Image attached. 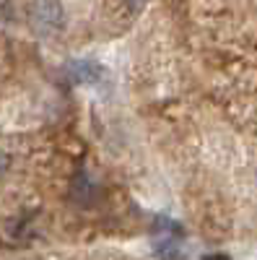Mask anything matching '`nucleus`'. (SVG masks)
Returning <instances> with one entry per match:
<instances>
[{
    "mask_svg": "<svg viewBox=\"0 0 257 260\" xmlns=\"http://www.w3.org/2000/svg\"><path fill=\"white\" fill-rule=\"evenodd\" d=\"M203 260H231V257L224 252H216V255H203Z\"/></svg>",
    "mask_w": 257,
    "mask_h": 260,
    "instance_id": "nucleus-6",
    "label": "nucleus"
},
{
    "mask_svg": "<svg viewBox=\"0 0 257 260\" xmlns=\"http://www.w3.org/2000/svg\"><path fill=\"white\" fill-rule=\"evenodd\" d=\"M91 192H94V185H91L89 175H86V172H81V175L76 177V182H73V198L83 203V201L89 198Z\"/></svg>",
    "mask_w": 257,
    "mask_h": 260,
    "instance_id": "nucleus-4",
    "label": "nucleus"
},
{
    "mask_svg": "<svg viewBox=\"0 0 257 260\" xmlns=\"http://www.w3.org/2000/svg\"><path fill=\"white\" fill-rule=\"evenodd\" d=\"M29 24L36 34H55L65 24V11L57 0H34L29 8Z\"/></svg>",
    "mask_w": 257,
    "mask_h": 260,
    "instance_id": "nucleus-1",
    "label": "nucleus"
},
{
    "mask_svg": "<svg viewBox=\"0 0 257 260\" xmlns=\"http://www.w3.org/2000/svg\"><path fill=\"white\" fill-rule=\"evenodd\" d=\"M8 164H11L8 154H6V151H0V177H3L6 172H8Z\"/></svg>",
    "mask_w": 257,
    "mask_h": 260,
    "instance_id": "nucleus-5",
    "label": "nucleus"
},
{
    "mask_svg": "<svg viewBox=\"0 0 257 260\" xmlns=\"http://www.w3.org/2000/svg\"><path fill=\"white\" fill-rule=\"evenodd\" d=\"M65 76H68L70 83H78V86L89 83L91 86V83H96L104 76V68L99 62H94V60H70L65 65Z\"/></svg>",
    "mask_w": 257,
    "mask_h": 260,
    "instance_id": "nucleus-2",
    "label": "nucleus"
},
{
    "mask_svg": "<svg viewBox=\"0 0 257 260\" xmlns=\"http://www.w3.org/2000/svg\"><path fill=\"white\" fill-rule=\"evenodd\" d=\"M154 252L161 260H185V250H182L179 237H161V240L154 245Z\"/></svg>",
    "mask_w": 257,
    "mask_h": 260,
    "instance_id": "nucleus-3",
    "label": "nucleus"
}]
</instances>
